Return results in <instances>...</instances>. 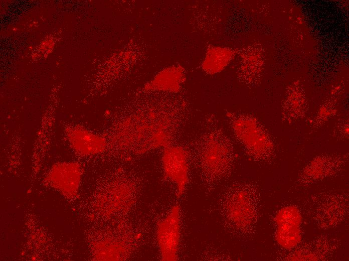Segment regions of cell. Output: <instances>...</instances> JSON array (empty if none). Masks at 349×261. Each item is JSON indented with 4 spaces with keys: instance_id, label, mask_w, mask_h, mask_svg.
Returning a JSON list of instances; mask_svg holds the SVG:
<instances>
[{
    "instance_id": "7",
    "label": "cell",
    "mask_w": 349,
    "mask_h": 261,
    "mask_svg": "<svg viewBox=\"0 0 349 261\" xmlns=\"http://www.w3.org/2000/svg\"><path fill=\"white\" fill-rule=\"evenodd\" d=\"M77 163H64L54 167L49 175L51 184L65 195L73 196L77 192L82 171Z\"/></svg>"
},
{
    "instance_id": "5",
    "label": "cell",
    "mask_w": 349,
    "mask_h": 261,
    "mask_svg": "<svg viewBox=\"0 0 349 261\" xmlns=\"http://www.w3.org/2000/svg\"><path fill=\"white\" fill-rule=\"evenodd\" d=\"M134 190L130 183L121 181L111 186L98 201L102 212L111 215L127 211L133 203Z\"/></svg>"
},
{
    "instance_id": "4",
    "label": "cell",
    "mask_w": 349,
    "mask_h": 261,
    "mask_svg": "<svg viewBox=\"0 0 349 261\" xmlns=\"http://www.w3.org/2000/svg\"><path fill=\"white\" fill-rule=\"evenodd\" d=\"M275 220L277 226L276 239L278 244L286 249L296 246L301 238V216L298 209L293 205L284 207L277 212Z\"/></svg>"
},
{
    "instance_id": "9",
    "label": "cell",
    "mask_w": 349,
    "mask_h": 261,
    "mask_svg": "<svg viewBox=\"0 0 349 261\" xmlns=\"http://www.w3.org/2000/svg\"><path fill=\"white\" fill-rule=\"evenodd\" d=\"M73 149L83 156H90L103 152L107 145L106 139L82 127H76L68 134Z\"/></svg>"
},
{
    "instance_id": "6",
    "label": "cell",
    "mask_w": 349,
    "mask_h": 261,
    "mask_svg": "<svg viewBox=\"0 0 349 261\" xmlns=\"http://www.w3.org/2000/svg\"><path fill=\"white\" fill-rule=\"evenodd\" d=\"M225 212L231 222L238 227L249 225L254 215L252 201L243 191H236L229 196L226 202Z\"/></svg>"
},
{
    "instance_id": "2",
    "label": "cell",
    "mask_w": 349,
    "mask_h": 261,
    "mask_svg": "<svg viewBox=\"0 0 349 261\" xmlns=\"http://www.w3.org/2000/svg\"><path fill=\"white\" fill-rule=\"evenodd\" d=\"M156 237L162 259L177 260L181 237L180 208L178 205H174L158 223Z\"/></svg>"
},
{
    "instance_id": "1",
    "label": "cell",
    "mask_w": 349,
    "mask_h": 261,
    "mask_svg": "<svg viewBox=\"0 0 349 261\" xmlns=\"http://www.w3.org/2000/svg\"><path fill=\"white\" fill-rule=\"evenodd\" d=\"M196 150L200 171L209 181L225 177L232 162V147L221 128L215 127L203 132L197 141Z\"/></svg>"
},
{
    "instance_id": "11",
    "label": "cell",
    "mask_w": 349,
    "mask_h": 261,
    "mask_svg": "<svg viewBox=\"0 0 349 261\" xmlns=\"http://www.w3.org/2000/svg\"><path fill=\"white\" fill-rule=\"evenodd\" d=\"M232 54L230 50L223 48H213L208 50L203 61L204 70L210 74L221 71L228 64Z\"/></svg>"
},
{
    "instance_id": "3",
    "label": "cell",
    "mask_w": 349,
    "mask_h": 261,
    "mask_svg": "<svg viewBox=\"0 0 349 261\" xmlns=\"http://www.w3.org/2000/svg\"><path fill=\"white\" fill-rule=\"evenodd\" d=\"M161 161L165 177L176 185L177 194L181 196L189 181L187 151L182 147L170 145L164 148Z\"/></svg>"
},
{
    "instance_id": "8",
    "label": "cell",
    "mask_w": 349,
    "mask_h": 261,
    "mask_svg": "<svg viewBox=\"0 0 349 261\" xmlns=\"http://www.w3.org/2000/svg\"><path fill=\"white\" fill-rule=\"evenodd\" d=\"M235 135L255 155L264 154L267 143L256 123L252 120L238 118L231 122Z\"/></svg>"
},
{
    "instance_id": "10",
    "label": "cell",
    "mask_w": 349,
    "mask_h": 261,
    "mask_svg": "<svg viewBox=\"0 0 349 261\" xmlns=\"http://www.w3.org/2000/svg\"><path fill=\"white\" fill-rule=\"evenodd\" d=\"M129 246L125 239L114 238L102 241L95 246V255L99 260H120L127 257Z\"/></svg>"
},
{
    "instance_id": "12",
    "label": "cell",
    "mask_w": 349,
    "mask_h": 261,
    "mask_svg": "<svg viewBox=\"0 0 349 261\" xmlns=\"http://www.w3.org/2000/svg\"><path fill=\"white\" fill-rule=\"evenodd\" d=\"M183 79L181 73L168 72L158 76L149 85L150 89L170 92L178 91Z\"/></svg>"
}]
</instances>
